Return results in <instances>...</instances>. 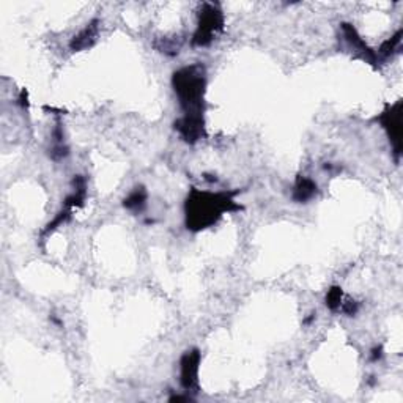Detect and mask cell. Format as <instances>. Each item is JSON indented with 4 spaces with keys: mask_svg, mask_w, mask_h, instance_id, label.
I'll use <instances>...</instances> for the list:
<instances>
[{
    "mask_svg": "<svg viewBox=\"0 0 403 403\" xmlns=\"http://www.w3.org/2000/svg\"><path fill=\"white\" fill-rule=\"evenodd\" d=\"M233 192H210L192 188L185 204L186 227L191 232H200L215 225L225 213L241 211L242 206L235 202Z\"/></svg>",
    "mask_w": 403,
    "mask_h": 403,
    "instance_id": "1",
    "label": "cell"
},
{
    "mask_svg": "<svg viewBox=\"0 0 403 403\" xmlns=\"http://www.w3.org/2000/svg\"><path fill=\"white\" fill-rule=\"evenodd\" d=\"M172 85L180 99L183 114L204 117V94L206 87V69L204 65L194 63L175 71L172 76Z\"/></svg>",
    "mask_w": 403,
    "mask_h": 403,
    "instance_id": "2",
    "label": "cell"
},
{
    "mask_svg": "<svg viewBox=\"0 0 403 403\" xmlns=\"http://www.w3.org/2000/svg\"><path fill=\"white\" fill-rule=\"evenodd\" d=\"M224 28L222 10L216 3H204L199 13V24L192 37V46H210L216 40L217 33Z\"/></svg>",
    "mask_w": 403,
    "mask_h": 403,
    "instance_id": "3",
    "label": "cell"
},
{
    "mask_svg": "<svg viewBox=\"0 0 403 403\" xmlns=\"http://www.w3.org/2000/svg\"><path fill=\"white\" fill-rule=\"evenodd\" d=\"M402 109L403 103L402 101H397L393 106H386V109L377 118L381 123L384 131H386L390 144H393L397 161H399L402 155Z\"/></svg>",
    "mask_w": 403,
    "mask_h": 403,
    "instance_id": "4",
    "label": "cell"
},
{
    "mask_svg": "<svg viewBox=\"0 0 403 403\" xmlns=\"http://www.w3.org/2000/svg\"><path fill=\"white\" fill-rule=\"evenodd\" d=\"M200 352L197 348L188 349L180 361V381L186 390L199 389V365H200Z\"/></svg>",
    "mask_w": 403,
    "mask_h": 403,
    "instance_id": "5",
    "label": "cell"
},
{
    "mask_svg": "<svg viewBox=\"0 0 403 403\" xmlns=\"http://www.w3.org/2000/svg\"><path fill=\"white\" fill-rule=\"evenodd\" d=\"M174 126L180 133L183 140L188 142V144H195V142H199L206 135L204 117L183 115L174 123Z\"/></svg>",
    "mask_w": 403,
    "mask_h": 403,
    "instance_id": "6",
    "label": "cell"
},
{
    "mask_svg": "<svg viewBox=\"0 0 403 403\" xmlns=\"http://www.w3.org/2000/svg\"><path fill=\"white\" fill-rule=\"evenodd\" d=\"M340 27H342V32H343V37H345L347 40V43L353 47L354 51L358 52V54L364 58L365 62H369L372 65H377V63H380V58H378L377 56V52L370 49L369 46H367L365 41L361 38V35L358 33L356 28H354L352 24H348V22H342L340 24Z\"/></svg>",
    "mask_w": 403,
    "mask_h": 403,
    "instance_id": "7",
    "label": "cell"
},
{
    "mask_svg": "<svg viewBox=\"0 0 403 403\" xmlns=\"http://www.w3.org/2000/svg\"><path fill=\"white\" fill-rule=\"evenodd\" d=\"M99 26H101L99 19H93L88 22L87 26L82 28L78 35H74L73 40L69 41V49L73 52H81L88 49V47H92L99 35Z\"/></svg>",
    "mask_w": 403,
    "mask_h": 403,
    "instance_id": "8",
    "label": "cell"
},
{
    "mask_svg": "<svg viewBox=\"0 0 403 403\" xmlns=\"http://www.w3.org/2000/svg\"><path fill=\"white\" fill-rule=\"evenodd\" d=\"M317 192H318L317 183L311 179H307V176L304 175H299L295 181L292 199L295 202H298V204H307V202L315 197Z\"/></svg>",
    "mask_w": 403,
    "mask_h": 403,
    "instance_id": "9",
    "label": "cell"
},
{
    "mask_svg": "<svg viewBox=\"0 0 403 403\" xmlns=\"http://www.w3.org/2000/svg\"><path fill=\"white\" fill-rule=\"evenodd\" d=\"M147 189L144 186L134 188V191L123 200V206L129 211H140L147 202Z\"/></svg>",
    "mask_w": 403,
    "mask_h": 403,
    "instance_id": "10",
    "label": "cell"
},
{
    "mask_svg": "<svg viewBox=\"0 0 403 403\" xmlns=\"http://www.w3.org/2000/svg\"><path fill=\"white\" fill-rule=\"evenodd\" d=\"M402 35H403V31H399L397 32L393 38H389L384 41V43L380 46V49H378L377 52V56L378 58H380V62L383 60V58H388L394 54V52L399 49V46L402 43Z\"/></svg>",
    "mask_w": 403,
    "mask_h": 403,
    "instance_id": "11",
    "label": "cell"
},
{
    "mask_svg": "<svg viewBox=\"0 0 403 403\" xmlns=\"http://www.w3.org/2000/svg\"><path fill=\"white\" fill-rule=\"evenodd\" d=\"M342 298H343V292L340 287H331L328 290V293H326V306H328V309H331L333 312L339 311L340 306H342Z\"/></svg>",
    "mask_w": 403,
    "mask_h": 403,
    "instance_id": "12",
    "label": "cell"
},
{
    "mask_svg": "<svg viewBox=\"0 0 403 403\" xmlns=\"http://www.w3.org/2000/svg\"><path fill=\"white\" fill-rule=\"evenodd\" d=\"M358 302L356 301H347V302H342V306H340V309L342 312L345 313V315L348 317H353L354 313L358 312Z\"/></svg>",
    "mask_w": 403,
    "mask_h": 403,
    "instance_id": "13",
    "label": "cell"
},
{
    "mask_svg": "<svg viewBox=\"0 0 403 403\" xmlns=\"http://www.w3.org/2000/svg\"><path fill=\"white\" fill-rule=\"evenodd\" d=\"M383 356V347H377L372 349V361H380Z\"/></svg>",
    "mask_w": 403,
    "mask_h": 403,
    "instance_id": "14",
    "label": "cell"
},
{
    "mask_svg": "<svg viewBox=\"0 0 403 403\" xmlns=\"http://www.w3.org/2000/svg\"><path fill=\"white\" fill-rule=\"evenodd\" d=\"M170 402H192V399L188 395H175L170 397Z\"/></svg>",
    "mask_w": 403,
    "mask_h": 403,
    "instance_id": "15",
    "label": "cell"
}]
</instances>
